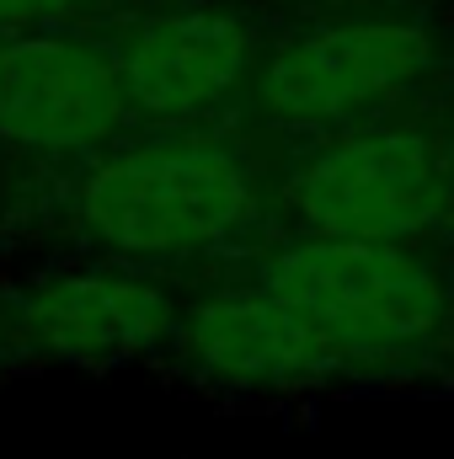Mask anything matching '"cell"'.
I'll list each match as a JSON object with an SVG mask.
<instances>
[{
    "label": "cell",
    "instance_id": "52a82bcc",
    "mask_svg": "<svg viewBox=\"0 0 454 459\" xmlns=\"http://www.w3.org/2000/svg\"><path fill=\"white\" fill-rule=\"evenodd\" d=\"M113 59L128 113L155 128H188L251 86L262 43L235 5L182 0L134 22Z\"/></svg>",
    "mask_w": 454,
    "mask_h": 459
},
{
    "label": "cell",
    "instance_id": "9c48e42d",
    "mask_svg": "<svg viewBox=\"0 0 454 459\" xmlns=\"http://www.w3.org/2000/svg\"><path fill=\"white\" fill-rule=\"evenodd\" d=\"M97 0H0V32L27 27H65L70 16H86Z\"/></svg>",
    "mask_w": 454,
    "mask_h": 459
},
{
    "label": "cell",
    "instance_id": "30bf717a",
    "mask_svg": "<svg viewBox=\"0 0 454 459\" xmlns=\"http://www.w3.org/2000/svg\"><path fill=\"white\" fill-rule=\"evenodd\" d=\"M444 230H450V240H454V204H450V220H444Z\"/></svg>",
    "mask_w": 454,
    "mask_h": 459
},
{
    "label": "cell",
    "instance_id": "ba28073f",
    "mask_svg": "<svg viewBox=\"0 0 454 459\" xmlns=\"http://www.w3.org/2000/svg\"><path fill=\"white\" fill-rule=\"evenodd\" d=\"M177 299L128 267H65L0 305V326L11 347L43 363L113 368L150 358L177 337Z\"/></svg>",
    "mask_w": 454,
    "mask_h": 459
},
{
    "label": "cell",
    "instance_id": "3957f363",
    "mask_svg": "<svg viewBox=\"0 0 454 459\" xmlns=\"http://www.w3.org/2000/svg\"><path fill=\"white\" fill-rule=\"evenodd\" d=\"M439 32L417 11H358L300 27L251 75L257 113L278 128H353L423 91L439 70Z\"/></svg>",
    "mask_w": 454,
    "mask_h": 459
},
{
    "label": "cell",
    "instance_id": "7a4b0ae2",
    "mask_svg": "<svg viewBox=\"0 0 454 459\" xmlns=\"http://www.w3.org/2000/svg\"><path fill=\"white\" fill-rule=\"evenodd\" d=\"M257 209L251 160L214 139L166 128L139 144H108L81 187L75 220L118 262H188L235 240Z\"/></svg>",
    "mask_w": 454,
    "mask_h": 459
},
{
    "label": "cell",
    "instance_id": "277c9868",
    "mask_svg": "<svg viewBox=\"0 0 454 459\" xmlns=\"http://www.w3.org/2000/svg\"><path fill=\"white\" fill-rule=\"evenodd\" d=\"M289 220L310 235L358 240H423L444 230L454 204L450 144L417 123H353L332 128L284 177Z\"/></svg>",
    "mask_w": 454,
    "mask_h": 459
},
{
    "label": "cell",
    "instance_id": "6da1fadb",
    "mask_svg": "<svg viewBox=\"0 0 454 459\" xmlns=\"http://www.w3.org/2000/svg\"><path fill=\"white\" fill-rule=\"evenodd\" d=\"M257 283L300 305L353 374L406 368L454 332V283L417 240L300 230L257 262Z\"/></svg>",
    "mask_w": 454,
    "mask_h": 459
},
{
    "label": "cell",
    "instance_id": "5b68a950",
    "mask_svg": "<svg viewBox=\"0 0 454 459\" xmlns=\"http://www.w3.org/2000/svg\"><path fill=\"white\" fill-rule=\"evenodd\" d=\"M113 48L70 27L0 32V144L16 155H102L128 123Z\"/></svg>",
    "mask_w": 454,
    "mask_h": 459
},
{
    "label": "cell",
    "instance_id": "8992f818",
    "mask_svg": "<svg viewBox=\"0 0 454 459\" xmlns=\"http://www.w3.org/2000/svg\"><path fill=\"white\" fill-rule=\"evenodd\" d=\"M171 342L193 379L230 395H305L353 374L332 337L257 278L193 299Z\"/></svg>",
    "mask_w": 454,
    "mask_h": 459
}]
</instances>
